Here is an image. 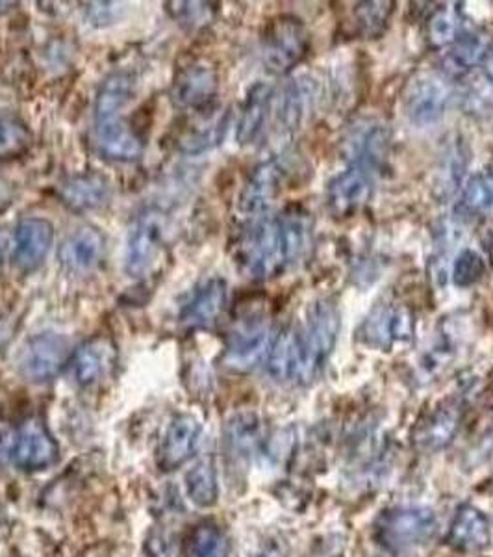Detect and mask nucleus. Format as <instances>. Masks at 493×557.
Wrapping results in <instances>:
<instances>
[{
	"label": "nucleus",
	"mask_w": 493,
	"mask_h": 557,
	"mask_svg": "<svg viewBox=\"0 0 493 557\" xmlns=\"http://www.w3.org/2000/svg\"><path fill=\"white\" fill-rule=\"evenodd\" d=\"M228 552L227 535L214 524L197 525L186 543L188 557H228Z\"/></svg>",
	"instance_id": "nucleus-33"
},
{
	"label": "nucleus",
	"mask_w": 493,
	"mask_h": 557,
	"mask_svg": "<svg viewBox=\"0 0 493 557\" xmlns=\"http://www.w3.org/2000/svg\"><path fill=\"white\" fill-rule=\"evenodd\" d=\"M484 75H486L488 81L493 83V45L492 49H490V54H488L486 62H484Z\"/></svg>",
	"instance_id": "nucleus-40"
},
{
	"label": "nucleus",
	"mask_w": 493,
	"mask_h": 557,
	"mask_svg": "<svg viewBox=\"0 0 493 557\" xmlns=\"http://www.w3.org/2000/svg\"><path fill=\"white\" fill-rule=\"evenodd\" d=\"M225 123H227V117L212 110L208 117L197 121L195 125L184 134L182 139H180V147L184 151L191 152V154L208 151L215 144H219V139L223 138Z\"/></svg>",
	"instance_id": "nucleus-31"
},
{
	"label": "nucleus",
	"mask_w": 493,
	"mask_h": 557,
	"mask_svg": "<svg viewBox=\"0 0 493 557\" xmlns=\"http://www.w3.org/2000/svg\"><path fill=\"white\" fill-rule=\"evenodd\" d=\"M12 8H15V4H13V2H0V13L10 12Z\"/></svg>",
	"instance_id": "nucleus-43"
},
{
	"label": "nucleus",
	"mask_w": 493,
	"mask_h": 557,
	"mask_svg": "<svg viewBox=\"0 0 493 557\" xmlns=\"http://www.w3.org/2000/svg\"><path fill=\"white\" fill-rule=\"evenodd\" d=\"M290 164L285 159H271L254 168L240 194V212L251 220L262 218L269 205L277 199L290 175Z\"/></svg>",
	"instance_id": "nucleus-11"
},
{
	"label": "nucleus",
	"mask_w": 493,
	"mask_h": 557,
	"mask_svg": "<svg viewBox=\"0 0 493 557\" xmlns=\"http://www.w3.org/2000/svg\"><path fill=\"white\" fill-rule=\"evenodd\" d=\"M167 7H173L167 8L173 20L190 28L206 25L214 17V8L210 2H169Z\"/></svg>",
	"instance_id": "nucleus-37"
},
{
	"label": "nucleus",
	"mask_w": 493,
	"mask_h": 557,
	"mask_svg": "<svg viewBox=\"0 0 493 557\" xmlns=\"http://www.w3.org/2000/svg\"><path fill=\"white\" fill-rule=\"evenodd\" d=\"M203 437V428L197 418L178 414L167 425L160 444L159 465L162 470H175L195 456Z\"/></svg>",
	"instance_id": "nucleus-18"
},
{
	"label": "nucleus",
	"mask_w": 493,
	"mask_h": 557,
	"mask_svg": "<svg viewBox=\"0 0 493 557\" xmlns=\"http://www.w3.org/2000/svg\"><path fill=\"white\" fill-rule=\"evenodd\" d=\"M492 38L484 30L468 28L451 45L450 51L443 57V75L462 76L468 75L469 71L479 67V64L486 62L490 49H492Z\"/></svg>",
	"instance_id": "nucleus-23"
},
{
	"label": "nucleus",
	"mask_w": 493,
	"mask_h": 557,
	"mask_svg": "<svg viewBox=\"0 0 493 557\" xmlns=\"http://www.w3.org/2000/svg\"><path fill=\"white\" fill-rule=\"evenodd\" d=\"M367 348L390 351L397 344L410 343L414 336V317L405 305H377L358 330Z\"/></svg>",
	"instance_id": "nucleus-7"
},
{
	"label": "nucleus",
	"mask_w": 493,
	"mask_h": 557,
	"mask_svg": "<svg viewBox=\"0 0 493 557\" xmlns=\"http://www.w3.org/2000/svg\"><path fill=\"white\" fill-rule=\"evenodd\" d=\"M455 351V344H453L450 336H440L438 343L432 344V346L425 351L424 361L419 364L421 374H424L427 380L440 374L443 368L447 367V364L453 361Z\"/></svg>",
	"instance_id": "nucleus-36"
},
{
	"label": "nucleus",
	"mask_w": 493,
	"mask_h": 557,
	"mask_svg": "<svg viewBox=\"0 0 493 557\" xmlns=\"http://www.w3.org/2000/svg\"><path fill=\"white\" fill-rule=\"evenodd\" d=\"M377 172L351 164L327 184V209L336 218H351L364 209L375 191Z\"/></svg>",
	"instance_id": "nucleus-10"
},
{
	"label": "nucleus",
	"mask_w": 493,
	"mask_h": 557,
	"mask_svg": "<svg viewBox=\"0 0 493 557\" xmlns=\"http://www.w3.org/2000/svg\"><path fill=\"white\" fill-rule=\"evenodd\" d=\"M96 141L101 154L115 162H132L143 152V141L123 112L96 114Z\"/></svg>",
	"instance_id": "nucleus-16"
},
{
	"label": "nucleus",
	"mask_w": 493,
	"mask_h": 557,
	"mask_svg": "<svg viewBox=\"0 0 493 557\" xmlns=\"http://www.w3.org/2000/svg\"><path fill=\"white\" fill-rule=\"evenodd\" d=\"M450 545L460 552H482L492 545V522L479 507H458L447 533Z\"/></svg>",
	"instance_id": "nucleus-21"
},
{
	"label": "nucleus",
	"mask_w": 493,
	"mask_h": 557,
	"mask_svg": "<svg viewBox=\"0 0 493 557\" xmlns=\"http://www.w3.org/2000/svg\"><path fill=\"white\" fill-rule=\"evenodd\" d=\"M493 457V435L484 438L482 441L481 446H477V450L471 451L469 454V461H471V467H479L482 462L490 461Z\"/></svg>",
	"instance_id": "nucleus-39"
},
{
	"label": "nucleus",
	"mask_w": 493,
	"mask_h": 557,
	"mask_svg": "<svg viewBox=\"0 0 493 557\" xmlns=\"http://www.w3.org/2000/svg\"><path fill=\"white\" fill-rule=\"evenodd\" d=\"M466 30L468 28L464 23L460 8H456V4L438 8L427 23V41L434 49H443L455 44Z\"/></svg>",
	"instance_id": "nucleus-30"
},
{
	"label": "nucleus",
	"mask_w": 493,
	"mask_h": 557,
	"mask_svg": "<svg viewBox=\"0 0 493 557\" xmlns=\"http://www.w3.org/2000/svg\"><path fill=\"white\" fill-rule=\"evenodd\" d=\"M54 242V227L45 218H25L13 235V262L30 273L43 264Z\"/></svg>",
	"instance_id": "nucleus-17"
},
{
	"label": "nucleus",
	"mask_w": 493,
	"mask_h": 557,
	"mask_svg": "<svg viewBox=\"0 0 493 557\" xmlns=\"http://www.w3.org/2000/svg\"><path fill=\"white\" fill-rule=\"evenodd\" d=\"M71 357L67 336L58 333H41L26 343L21 351L20 372L25 380L43 383L56 377Z\"/></svg>",
	"instance_id": "nucleus-9"
},
{
	"label": "nucleus",
	"mask_w": 493,
	"mask_h": 557,
	"mask_svg": "<svg viewBox=\"0 0 493 557\" xmlns=\"http://www.w3.org/2000/svg\"><path fill=\"white\" fill-rule=\"evenodd\" d=\"M437 532V513L425 506L392 507L375 522V535L390 550H410L425 545Z\"/></svg>",
	"instance_id": "nucleus-3"
},
{
	"label": "nucleus",
	"mask_w": 493,
	"mask_h": 557,
	"mask_svg": "<svg viewBox=\"0 0 493 557\" xmlns=\"http://www.w3.org/2000/svg\"><path fill=\"white\" fill-rule=\"evenodd\" d=\"M33 134L25 121L13 112H0V159H15L28 151Z\"/></svg>",
	"instance_id": "nucleus-32"
},
{
	"label": "nucleus",
	"mask_w": 493,
	"mask_h": 557,
	"mask_svg": "<svg viewBox=\"0 0 493 557\" xmlns=\"http://www.w3.org/2000/svg\"><path fill=\"white\" fill-rule=\"evenodd\" d=\"M455 210L462 220H482L493 215V165L469 178Z\"/></svg>",
	"instance_id": "nucleus-28"
},
{
	"label": "nucleus",
	"mask_w": 493,
	"mask_h": 557,
	"mask_svg": "<svg viewBox=\"0 0 493 557\" xmlns=\"http://www.w3.org/2000/svg\"><path fill=\"white\" fill-rule=\"evenodd\" d=\"M271 335V323L264 314L241 318L228 333L223 364L232 372H251L269 355Z\"/></svg>",
	"instance_id": "nucleus-5"
},
{
	"label": "nucleus",
	"mask_w": 493,
	"mask_h": 557,
	"mask_svg": "<svg viewBox=\"0 0 493 557\" xmlns=\"http://www.w3.org/2000/svg\"><path fill=\"white\" fill-rule=\"evenodd\" d=\"M484 272H486V264L481 255L477 253L475 249H464L453 262L451 277L458 288H469L481 281Z\"/></svg>",
	"instance_id": "nucleus-35"
},
{
	"label": "nucleus",
	"mask_w": 493,
	"mask_h": 557,
	"mask_svg": "<svg viewBox=\"0 0 493 557\" xmlns=\"http://www.w3.org/2000/svg\"><path fill=\"white\" fill-rule=\"evenodd\" d=\"M392 147V133L380 121H358L343 139V152L349 165H364L379 173Z\"/></svg>",
	"instance_id": "nucleus-13"
},
{
	"label": "nucleus",
	"mask_w": 493,
	"mask_h": 557,
	"mask_svg": "<svg viewBox=\"0 0 493 557\" xmlns=\"http://www.w3.org/2000/svg\"><path fill=\"white\" fill-rule=\"evenodd\" d=\"M311 34L303 21L291 15H280L269 21L262 38V58L267 70L285 75L308 54Z\"/></svg>",
	"instance_id": "nucleus-4"
},
{
	"label": "nucleus",
	"mask_w": 493,
	"mask_h": 557,
	"mask_svg": "<svg viewBox=\"0 0 493 557\" xmlns=\"http://www.w3.org/2000/svg\"><path fill=\"white\" fill-rule=\"evenodd\" d=\"M453 88L443 73H421L405 94V114L412 125L427 128L442 120L450 107Z\"/></svg>",
	"instance_id": "nucleus-6"
},
{
	"label": "nucleus",
	"mask_w": 493,
	"mask_h": 557,
	"mask_svg": "<svg viewBox=\"0 0 493 557\" xmlns=\"http://www.w3.org/2000/svg\"><path fill=\"white\" fill-rule=\"evenodd\" d=\"M219 78L217 71L206 62L195 60L178 67L173 78L172 99L178 108L186 110H210L217 96Z\"/></svg>",
	"instance_id": "nucleus-14"
},
{
	"label": "nucleus",
	"mask_w": 493,
	"mask_h": 557,
	"mask_svg": "<svg viewBox=\"0 0 493 557\" xmlns=\"http://www.w3.org/2000/svg\"><path fill=\"white\" fill-rule=\"evenodd\" d=\"M117 359V349L108 336H96L73 355V377L80 386H93L106 377Z\"/></svg>",
	"instance_id": "nucleus-20"
},
{
	"label": "nucleus",
	"mask_w": 493,
	"mask_h": 557,
	"mask_svg": "<svg viewBox=\"0 0 493 557\" xmlns=\"http://www.w3.org/2000/svg\"><path fill=\"white\" fill-rule=\"evenodd\" d=\"M312 227L311 214L298 207L251 220L236 242V262L246 277L256 281L279 277L306 253Z\"/></svg>",
	"instance_id": "nucleus-1"
},
{
	"label": "nucleus",
	"mask_w": 493,
	"mask_h": 557,
	"mask_svg": "<svg viewBox=\"0 0 493 557\" xmlns=\"http://www.w3.org/2000/svg\"><path fill=\"white\" fill-rule=\"evenodd\" d=\"M464 418V401L460 398L445 399L427 412L414 431V446L421 454H437L455 441Z\"/></svg>",
	"instance_id": "nucleus-12"
},
{
	"label": "nucleus",
	"mask_w": 493,
	"mask_h": 557,
	"mask_svg": "<svg viewBox=\"0 0 493 557\" xmlns=\"http://www.w3.org/2000/svg\"><path fill=\"white\" fill-rule=\"evenodd\" d=\"M186 491L190 500L197 507H212L219 498V482H217V469L212 457H203L197 461L188 474H186Z\"/></svg>",
	"instance_id": "nucleus-29"
},
{
	"label": "nucleus",
	"mask_w": 493,
	"mask_h": 557,
	"mask_svg": "<svg viewBox=\"0 0 493 557\" xmlns=\"http://www.w3.org/2000/svg\"><path fill=\"white\" fill-rule=\"evenodd\" d=\"M393 2H362L354 8V23L358 33L366 38H379L387 30L388 23L393 13Z\"/></svg>",
	"instance_id": "nucleus-34"
},
{
	"label": "nucleus",
	"mask_w": 493,
	"mask_h": 557,
	"mask_svg": "<svg viewBox=\"0 0 493 557\" xmlns=\"http://www.w3.org/2000/svg\"><path fill=\"white\" fill-rule=\"evenodd\" d=\"M462 168H466V160H462V146L453 144L443 154V172H440L443 188H447V184L453 186L458 181Z\"/></svg>",
	"instance_id": "nucleus-38"
},
{
	"label": "nucleus",
	"mask_w": 493,
	"mask_h": 557,
	"mask_svg": "<svg viewBox=\"0 0 493 557\" xmlns=\"http://www.w3.org/2000/svg\"><path fill=\"white\" fill-rule=\"evenodd\" d=\"M228 288L223 278H210L184 305L180 323L186 330H212L227 309Z\"/></svg>",
	"instance_id": "nucleus-19"
},
{
	"label": "nucleus",
	"mask_w": 493,
	"mask_h": 557,
	"mask_svg": "<svg viewBox=\"0 0 493 557\" xmlns=\"http://www.w3.org/2000/svg\"><path fill=\"white\" fill-rule=\"evenodd\" d=\"M253 557H282V556H280L279 552L264 550V552H258V554H254Z\"/></svg>",
	"instance_id": "nucleus-42"
},
{
	"label": "nucleus",
	"mask_w": 493,
	"mask_h": 557,
	"mask_svg": "<svg viewBox=\"0 0 493 557\" xmlns=\"http://www.w3.org/2000/svg\"><path fill=\"white\" fill-rule=\"evenodd\" d=\"M58 443L39 420H28L13 438L12 461L25 472H39L56 462Z\"/></svg>",
	"instance_id": "nucleus-15"
},
{
	"label": "nucleus",
	"mask_w": 493,
	"mask_h": 557,
	"mask_svg": "<svg viewBox=\"0 0 493 557\" xmlns=\"http://www.w3.org/2000/svg\"><path fill=\"white\" fill-rule=\"evenodd\" d=\"M104 253V236L96 227L76 228L60 247V260L71 273L93 272Z\"/></svg>",
	"instance_id": "nucleus-24"
},
{
	"label": "nucleus",
	"mask_w": 493,
	"mask_h": 557,
	"mask_svg": "<svg viewBox=\"0 0 493 557\" xmlns=\"http://www.w3.org/2000/svg\"><path fill=\"white\" fill-rule=\"evenodd\" d=\"M316 99V86L308 78L291 81L279 102V125L285 133L298 131L311 114Z\"/></svg>",
	"instance_id": "nucleus-26"
},
{
	"label": "nucleus",
	"mask_w": 493,
	"mask_h": 557,
	"mask_svg": "<svg viewBox=\"0 0 493 557\" xmlns=\"http://www.w3.org/2000/svg\"><path fill=\"white\" fill-rule=\"evenodd\" d=\"M225 441L228 454L240 461H246L258 454L264 444V424L258 414L253 411L236 412L225 428Z\"/></svg>",
	"instance_id": "nucleus-25"
},
{
	"label": "nucleus",
	"mask_w": 493,
	"mask_h": 557,
	"mask_svg": "<svg viewBox=\"0 0 493 557\" xmlns=\"http://www.w3.org/2000/svg\"><path fill=\"white\" fill-rule=\"evenodd\" d=\"M58 196L67 209L75 212H89L108 203L112 196V186L106 177L99 173H83L73 175L58 188Z\"/></svg>",
	"instance_id": "nucleus-22"
},
{
	"label": "nucleus",
	"mask_w": 493,
	"mask_h": 557,
	"mask_svg": "<svg viewBox=\"0 0 493 557\" xmlns=\"http://www.w3.org/2000/svg\"><path fill=\"white\" fill-rule=\"evenodd\" d=\"M273 104V89L267 84H256L246 94L245 102L241 108V120L238 125V141L241 146L254 144L266 127L269 110Z\"/></svg>",
	"instance_id": "nucleus-27"
},
{
	"label": "nucleus",
	"mask_w": 493,
	"mask_h": 557,
	"mask_svg": "<svg viewBox=\"0 0 493 557\" xmlns=\"http://www.w3.org/2000/svg\"><path fill=\"white\" fill-rule=\"evenodd\" d=\"M4 253H7V235L0 231V264H2Z\"/></svg>",
	"instance_id": "nucleus-41"
},
{
	"label": "nucleus",
	"mask_w": 493,
	"mask_h": 557,
	"mask_svg": "<svg viewBox=\"0 0 493 557\" xmlns=\"http://www.w3.org/2000/svg\"><path fill=\"white\" fill-rule=\"evenodd\" d=\"M298 348V385H308L321 374L332 355L340 314L330 299H317L311 305L303 322L291 325Z\"/></svg>",
	"instance_id": "nucleus-2"
},
{
	"label": "nucleus",
	"mask_w": 493,
	"mask_h": 557,
	"mask_svg": "<svg viewBox=\"0 0 493 557\" xmlns=\"http://www.w3.org/2000/svg\"><path fill=\"white\" fill-rule=\"evenodd\" d=\"M164 247V223L159 214L140 215L125 247V272L134 278L147 277L159 264Z\"/></svg>",
	"instance_id": "nucleus-8"
}]
</instances>
